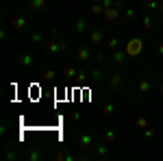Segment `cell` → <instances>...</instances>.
I'll use <instances>...</instances> for the list:
<instances>
[]
</instances>
